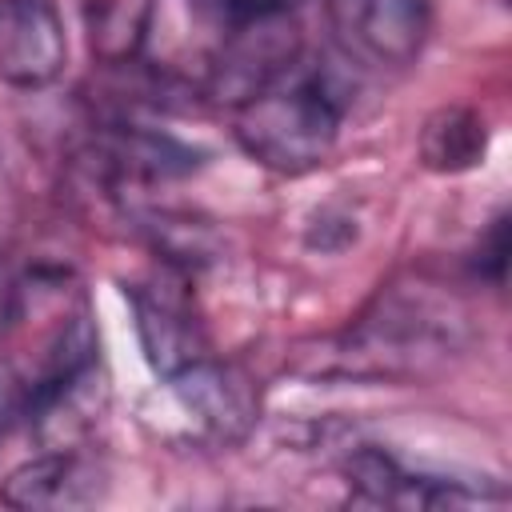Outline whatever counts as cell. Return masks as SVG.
Instances as JSON below:
<instances>
[{
    "label": "cell",
    "instance_id": "obj_7",
    "mask_svg": "<svg viewBox=\"0 0 512 512\" xmlns=\"http://www.w3.org/2000/svg\"><path fill=\"white\" fill-rule=\"evenodd\" d=\"M168 384L180 392L184 408L200 424H208L216 436H236L252 420V392L244 388V380L232 368L216 364L212 356H204L200 364H192L188 372H180Z\"/></svg>",
    "mask_w": 512,
    "mask_h": 512
},
{
    "label": "cell",
    "instance_id": "obj_8",
    "mask_svg": "<svg viewBox=\"0 0 512 512\" xmlns=\"http://www.w3.org/2000/svg\"><path fill=\"white\" fill-rule=\"evenodd\" d=\"M420 156L436 172H464L484 156V120L468 108H440L420 132Z\"/></svg>",
    "mask_w": 512,
    "mask_h": 512
},
{
    "label": "cell",
    "instance_id": "obj_2",
    "mask_svg": "<svg viewBox=\"0 0 512 512\" xmlns=\"http://www.w3.org/2000/svg\"><path fill=\"white\" fill-rule=\"evenodd\" d=\"M340 48L376 68L412 64L432 36V0H324Z\"/></svg>",
    "mask_w": 512,
    "mask_h": 512
},
{
    "label": "cell",
    "instance_id": "obj_10",
    "mask_svg": "<svg viewBox=\"0 0 512 512\" xmlns=\"http://www.w3.org/2000/svg\"><path fill=\"white\" fill-rule=\"evenodd\" d=\"M480 252H484V256H480V276H488L492 284H500V280H504V256H508V228H504V216L492 220V228H488Z\"/></svg>",
    "mask_w": 512,
    "mask_h": 512
},
{
    "label": "cell",
    "instance_id": "obj_6",
    "mask_svg": "<svg viewBox=\"0 0 512 512\" xmlns=\"http://www.w3.org/2000/svg\"><path fill=\"white\" fill-rule=\"evenodd\" d=\"M132 304H136L144 356L164 380H176L180 372H188L208 356V340L184 296H176L164 284H144L132 292Z\"/></svg>",
    "mask_w": 512,
    "mask_h": 512
},
{
    "label": "cell",
    "instance_id": "obj_5",
    "mask_svg": "<svg viewBox=\"0 0 512 512\" xmlns=\"http://www.w3.org/2000/svg\"><path fill=\"white\" fill-rule=\"evenodd\" d=\"M104 488V468L92 456L76 448H52L8 472L0 500L8 508H92L104 500Z\"/></svg>",
    "mask_w": 512,
    "mask_h": 512
},
{
    "label": "cell",
    "instance_id": "obj_3",
    "mask_svg": "<svg viewBox=\"0 0 512 512\" xmlns=\"http://www.w3.org/2000/svg\"><path fill=\"white\" fill-rule=\"evenodd\" d=\"M348 488L364 504H396V508H468V504H500L504 492L488 484H468L452 476H428L404 468L384 448H356L344 460Z\"/></svg>",
    "mask_w": 512,
    "mask_h": 512
},
{
    "label": "cell",
    "instance_id": "obj_4",
    "mask_svg": "<svg viewBox=\"0 0 512 512\" xmlns=\"http://www.w3.org/2000/svg\"><path fill=\"white\" fill-rule=\"evenodd\" d=\"M68 64V36L56 0H0V80L48 88Z\"/></svg>",
    "mask_w": 512,
    "mask_h": 512
},
{
    "label": "cell",
    "instance_id": "obj_11",
    "mask_svg": "<svg viewBox=\"0 0 512 512\" xmlns=\"http://www.w3.org/2000/svg\"><path fill=\"white\" fill-rule=\"evenodd\" d=\"M8 228H12V192H8V176L0 168V244H4Z\"/></svg>",
    "mask_w": 512,
    "mask_h": 512
},
{
    "label": "cell",
    "instance_id": "obj_1",
    "mask_svg": "<svg viewBox=\"0 0 512 512\" xmlns=\"http://www.w3.org/2000/svg\"><path fill=\"white\" fill-rule=\"evenodd\" d=\"M344 124V100L328 72L288 60L232 100V140L260 168L304 176L320 168Z\"/></svg>",
    "mask_w": 512,
    "mask_h": 512
},
{
    "label": "cell",
    "instance_id": "obj_9",
    "mask_svg": "<svg viewBox=\"0 0 512 512\" xmlns=\"http://www.w3.org/2000/svg\"><path fill=\"white\" fill-rule=\"evenodd\" d=\"M220 24H252V20H276L288 16L300 0H200Z\"/></svg>",
    "mask_w": 512,
    "mask_h": 512
}]
</instances>
